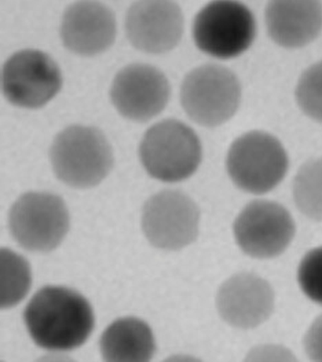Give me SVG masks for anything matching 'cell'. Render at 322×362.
Instances as JSON below:
<instances>
[{
    "label": "cell",
    "instance_id": "cell-1",
    "mask_svg": "<svg viewBox=\"0 0 322 362\" xmlns=\"http://www.w3.org/2000/svg\"><path fill=\"white\" fill-rule=\"evenodd\" d=\"M24 320L35 344L50 351L80 347L95 326L89 302L63 286H45L37 291L25 308Z\"/></svg>",
    "mask_w": 322,
    "mask_h": 362
},
{
    "label": "cell",
    "instance_id": "cell-2",
    "mask_svg": "<svg viewBox=\"0 0 322 362\" xmlns=\"http://www.w3.org/2000/svg\"><path fill=\"white\" fill-rule=\"evenodd\" d=\"M50 158L59 180L76 188L99 185L114 165V154L105 135L91 127L64 129L54 140Z\"/></svg>",
    "mask_w": 322,
    "mask_h": 362
},
{
    "label": "cell",
    "instance_id": "cell-3",
    "mask_svg": "<svg viewBox=\"0 0 322 362\" xmlns=\"http://www.w3.org/2000/svg\"><path fill=\"white\" fill-rule=\"evenodd\" d=\"M202 155L196 133L175 119H167L150 128L139 148V156L148 175L165 182L184 181L194 175Z\"/></svg>",
    "mask_w": 322,
    "mask_h": 362
},
{
    "label": "cell",
    "instance_id": "cell-4",
    "mask_svg": "<svg viewBox=\"0 0 322 362\" xmlns=\"http://www.w3.org/2000/svg\"><path fill=\"white\" fill-rule=\"evenodd\" d=\"M180 97L182 107L193 122L203 127H217L237 112L241 84L228 68L216 64H203L186 75Z\"/></svg>",
    "mask_w": 322,
    "mask_h": 362
},
{
    "label": "cell",
    "instance_id": "cell-5",
    "mask_svg": "<svg viewBox=\"0 0 322 362\" xmlns=\"http://www.w3.org/2000/svg\"><path fill=\"white\" fill-rule=\"evenodd\" d=\"M288 167V156L283 145L265 132L241 135L227 153L229 177L241 190L251 194L272 191L285 177Z\"/></svg>",
    "mask_w": 322,
    "mask_h": 362
},
{
    "label": "cell",
    "instance_id": "cell-6",
    "mask_svg": "<svg viewBox=\"0 0 322 362\" xmlns=\"http://www.w3.org/2000/svg\"><path fill=\"white\" fill-rule=\"evenodd\" d=\"M192 36L198 50L206 55L221 59L238 57L256 39V19L242 3L211 2L196 15Z\"/></svg>",
    "mask_w": 322,
    "mask_h": 362
},
{
    "label": "cell",
    "instance_id": "cell-7",
    "mask_svg": "<svg viewBox=\"0 0 322 362\" xmlns=\"http://www.w3.org/2000/svg\"><path fill=\"white\" fill-rule=\"evenodd\" d=\"M9 226L16 241L32 252H50L61 245L69 216L61 197L50 193L25 194L11 209Z\"/></svg>",
    "mask_w": 322,
    "mask_h": 362
},
{
    "label": "cell",
    "instance_id": "cell-8",
    "mask_svg": "<svg viewBox=\"0 0 322 362\" xmlns=\"http://www.w3.org/2000/svg\"><path fill=\"white\" fill-rule=\"evenodd\" d=\"M2 90L11 104L25 109H39L60 91L62 75L56 63L39 50L13 54L4 63Z\"/></svg>",
    "mask_w": 322,
    "mask_h": 362
},
{
    "label": "cell",
    "instance_id": "cell-9",
    "mask_svg": "<svg viewBox=\"0 0 322 362\" xmlns=\"http://www.w3.org/2000/svg\"><path fill=\"white\" fill-rule=\"evenodd\" d=\"M200 210L185 193L165 190L144 205L142 226L151 244L160 250L176 251L196 240Z\"/></svg>",
    "mask_w": 322,
    "mask_h": 362
},
{
    "label": "cell",
    "instance_id": "cell-10",
    "mask_svg": "<svg viewBox=\"0 0 322 362\" xmlns=\"http://www.w3.org/2000/svg\"><path fill=\"white\" fill-rule=\"evenodd\" d=\"M295 233L294 220L286 208L273 202L254 201L246 205L234 224L241 250L257 259L280 255Z\"/></svg>",
    "mask_w": 322,
    "mask_h": 362
},
{
    "label": "cell",
    "instance_id": "cell-11",
    "mask_svg": "<svg viewBox=\"0 0 322 362\" xmlns=\"http://www.w3.org/2000/svg\"><path fill=\"white\" fill-rule=\"evenodd\" d=\"M110 95L123 117L144 122L165 110L170 98V85L157 68L132 64L116 75Z\"/></svg>",
    "mask_w": 322,
    "mask_h": 362
},
{
    "label": "cell",
    "instance_id": "cell-12",
    "mask_svg": "<svg viewBox=\"0 0 322 362\" xmlns=\"http://www.w3.org/2000/svg\"><path fill=\"white\" fill-rule=\"evenodd\" d=\"M126 31L131 45L144 52H167L179 45L184 31V18L178 4L138 1L129 8Z\"/></svg>",
    "mask_w": 322,
    "mask_h": 362
},
{
    "label": "cell",
    "instance_id": "cell-13",
    "mask_svg": "<svg viewBox=\"0 0 322 362\" xmlns=\"http://www.w3.org/2000/svg\"><path fill=\"white\" fill-rule=\"evenodd\" d=\"M275 294L271 286L258 275L242 273L222 285L217 296L220 315L229 325L251 329L271 315Z\"/></svg>",
    "mask_w": 322,
    "mask_h": 362
},
{
    "label": "cell",
    "instance_id": "cell-14",
    "mask_svg": "<svg viewBox=\"0 0 322 362\" xmlns=\"http://www.w3.org/2000/svg\"><path fill=\"white\" fill-rule=\"evenodd\" d=\"M116 19L104 4L79 1L68 7L63 15L61 36L68 50L90 57L112 46L116 37Z\"/></svg>",
    "mask_w": 322,
    "mask_h": 362
},
{
    "label": "cell",
    "instance_id": "cell-15",
    "mask_svg": "<svg viewBox=\"0 0 322 362\" xmlns=\"http://www.w3.org/2000/svg\"><path fill=\"white\" fill-rule=\"evenodd\" d=\"M267 33L276 45L302 47L322 30V4L319 1H271L266 9Z\"/></svg>",
    "mask_w": 322,
    "mask_h": 362
},
{
    "label": "cell",
    "instance_id": "cell-16",
    "mask_svg": "<svg viewBox=\"0 0 322 362\" xmlns=\"http://www.w3.org/2000/svg\"><path fill=\"white\" fill-rule=\"evenodd\" d=\"M101 354L107 361H148L155 344L146 322L134 317L122 318L107 328L100 340Z\"/></svg>",
    "mask_w": 322,
    "mask_h": 362
},
{
    "label": "cell",
    "instance_id": "cell-17",
    "mask_svg": "<svg viewBox=\"0 0 322 362\" xmlns=\"http://www.w3.org/2000/svg\"><path fill=\"white\" fill-rule=\"evenodd\" d=\"M293 197L306 217L322 221V158L306 162L294 177Z\"/></svg>",
    "mask_w": 322,
    "mask_h": 362
},
{
    "label": "cell",
    "instance_id": "cell-18",
    "mask_svg": "<svg viewBox=\"0 0 322 362\" xmlns=\"http://www.w3.org/2000/svg\"><path fill=\"white\" fill-rule=\"evenodd\" d=\"M1 305L8 308L24 298L30 286L28 263L7 250L1 253Z\"/></svg>",
    "mask_w": 322,
    "mask_h": 362
},
{
    "label": "cell",
    "instance_id": "cell-19",
    "mask_svg": "<svg viewBox=\"0 0 322 362\" xmlns=\"http://www.w3.org/2000/svg\"><path fill=\"white\" fill-rule=\"evenodd\" d=\"M295 99L306 116L322 122V62L313 64L300 76Z\"/></svg>",
    "mask_w": 322,
    "mask_h": 362
},
{
    "label": "cell",
    "instance_id": "cell-20",
    "mask_svg": "<svg viewBox=\"0 0 322 362\" xmlns=\"http://www.w3.org/2000/svg\"><path fill=\"white\" fill-rule=\"evenodd\" d=\"M298 282L311 300L322 305V246L304 257L298 269Z\"/></svg>",
    "mask_w": 322,
    "mask_h": 362
},
{
    "label": "cell",
    "instance_id": "cell-21",
    "mask_svg": "<svg viewBox=\"0 0 322 362\" xmlns=\"http://www.w3.org/2000/svg\"><path fill=\"white\" fill-rule=\"evenodd\" d=\"M304 348L311 359L322 361V315L316 318L306 334Z\"/></svg>",
    "mask_w": 322,
    "mask_h": 362
}]
</instances>
